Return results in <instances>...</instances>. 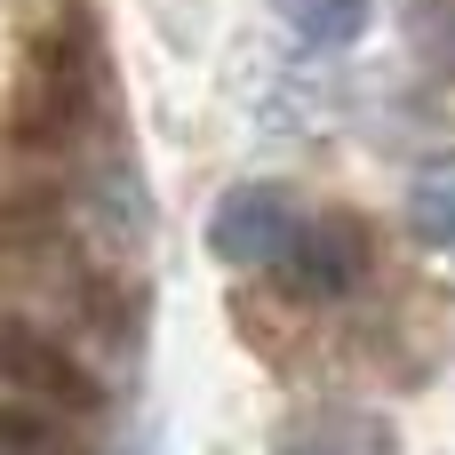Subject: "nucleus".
Wrapping results in <instances>:
<instances>
[{"mask_svg": "<svg viewBox=\"0 0 455 455\" xmlns=\"http://www.w3.org/2000/svg\"><path fill=\"white\" fill-rule=\"evenodd\" d=\"M88 112H96V40H88V24H80V16H64V24H56V32H40V40H32V56H24V88H16V144L56 152V144H72V136L88 128Z\"/></svg>", "mask_w": 455, "mask_h": 455, "instance_id": "obj_1", "label": "nucleus"}, {"mask_svg": "<svg viewBox=\"0 0 455 455\" xmlns=\"http://www.w3.org/2000/svg\"><path fill=\"white\" fill-rule=\"evenodd\" d=\"M272 272H280V288L296 304H336L368 272V224L360 216H312V224L288 232V248L272 256Z\"/></svg>", "mask_w": 455, "mask_h": 455, "instance_id": "obj_2", "label": "nucleus"}, {"mask_svg": "<svg viewBox=\"0 0 455 455\" xmlns=\"http://www.w3.org/2000/svg\"><path fill=\"white\" fill-rule=\"evenodd\" d=\"M0 384L16 400H32V408H56V416L96 408V384L80 376V360L56 336H40L32 320H0Z\"/></svg>", "mask_w": 455, "mask_h": 455, "instance_id": "obj_3", "label": "nucleus"}, {"mask_svg": "<svg viewBox=\"0 0 455 455\" xmlns=\"http://www.w3.org/2000/svg\"><path fill=\"white\" fill-rule=\"evenodd\" d=\"M288 232H296V208H288V192H272V184H232V192L208 208V256L232 264V272L272 264V256L288 248Z\"/></svg>", "mask_w": 455, "mask_h": 455, "instance_id": "obj_4", "label": "nucleus"}, {"mask_svg": "<svg viewBox=\"0 0 455 455\" xmlns=\"http://www.w3.org/2000/svg\"><path fill=\"white\" fill-rule=\"evenodd\" d=\"M272 455H400V440H392V424L368 416V408H320V416L288 424Z\"/></svg>", "mask_w": 455, "mask_h": 455, "instance_id": "obj_5", "label": "nucleus"}, {"mask_svg": "<svg viewBox=\"0 0 455 455\" xmlns=\"http://www.w3.org/2000/svg\"><path fill=\"white\" fill-rule=\"evenodd\" d=\"M272 16L304 40V48H352L376 16V0H272Z\"/></svg>", "mask_w": 455, "mask_h": 455, "instance_id": "obj_6", "label": "nucleus"}, {"mask_svg": "<svg viewBox=\"0 0 455 455\" xmlns=\"http://www.w3.org/2000/svg\"><path fill=\"white\" fill-rule=\"evenodd\" d=\"M408 224H416V240H432L440 256H455V152L416 168V184H408Z\"/></svg>", "mask_w": 455, "mask_h": 455, "instance_id": "obj_7", "label": "nucleus"}, {"mask_svg": "<svg viewBox=\"0 0 455 455\" xmlns=\"http://www.w3.org/2000/svg\"><path fill=\"white\" fill-rule=\"evenodd\" d=\"M0 455H72L64 440V424H56V408H0Z\"/></svg>", "mask_w": 455, "mask_h": 455, "instance_id": "obj_8", "label": "nucleus"}, {"mask_svg": "<svg viewBox=\"0 0 455 455\" xmlns=\"http://www.w3.org/2000/svg\"><path fill=\"white\" fill-rule=\"evenodd\" d=\"M408 40H416V56H424L432 72L455 80V0H424V8L408 16Z\"/></svg>", "mask_w": 455, "mask_h": 455, "instance_id": "obj_9", "label": "nucleus"}]
</instances>
